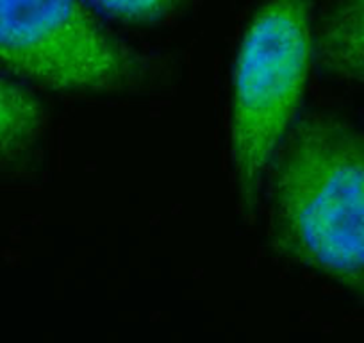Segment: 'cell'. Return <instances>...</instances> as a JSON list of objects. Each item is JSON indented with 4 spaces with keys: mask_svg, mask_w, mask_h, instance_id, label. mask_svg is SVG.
I'll return each instance as SVG.
<instances>
[{
    "mask_svg": "<svg viewBox=\"0 0 364 343\" xmlns=\"http://www.w3.org/2000/svg\"><path fill=\"white\" fill-rule=\"evenodd\" d=\"M48 114L25 86L0 75V166L20 161L41 141Z\"/></svg>",
    "mask_w": 364,
    "mask_h": 343,
    "instance_id": "cell-5",
    "label": "cell"
},
{
    "mask_svg": "<svg viewBox=\"0 0 364 343\" xmlns=\"http://www.w3.org/2000/svg\"><path fill=\"white\" fill-rule=\"evenodd\" d=\"M145 63L81 0H0V72L59 93H116Z\"/></svg>",
    "mask_w": 364,
    "mask_h": 343,
    "instance_id": "cell-3",
    "label": "cell"
},
{
    "mask_svg": "<svg viewBox=\"0 0 364 343\" xmlns=\"http://www.w3.org/2000/svg\"><path fill=\"white\" fill-rule=\"evenodd\" d=\"M314 48L330 72L364 84V0H323Z\"/></svg>",
    "mask_w": 364,
    "mask_h": 343,
    "instance_id": "cell-4",
    "label": "cell"
},
{
    "mask_svg": "<svg viewBox=\"0 0 364 343\" xmlns=\"http://www.w3.org/2000/svg\"><path fill=\"white\" fill-rule=\"evenodd\" d=\"M277 256L364 300V131L336 113L293 124L270 168Z\"/></svg>",
    "mask_w": 364,
    "mask_h": 343,
    "instance_id": "cell-1",
    "label": "cell"
},
{
    "mask_svg": "<svg viewBox=\"0 0 364 343\" xmlns=\"http://www.w3.org/2000/svg\"><path fill=\"white\" fill-rule=\"evenodd\" d=\"M127 23H159L178 14L191 0H89Z\"/></svg>",
    "mask_w": 364,
    "mask_h": 343,
    "instance_id": "cell-6",
    "label": "cell"
},
{
    "mask_svg": "<svg viewBox=\"0 0 364 343\" xmlns=\"http://www.w3.org/2000/svg\"><path fill=\"white\" fill-rule=\"evenodd\" d=\"M316 0H261L239 41L230 86L229 148L241 208L293 127L314 50Z\"/></svg>",
    "mask_w": 364,
    "mask_h": 343,
    "instance_id": "cell-2",
    "label": "cell"
}]
</instances>
